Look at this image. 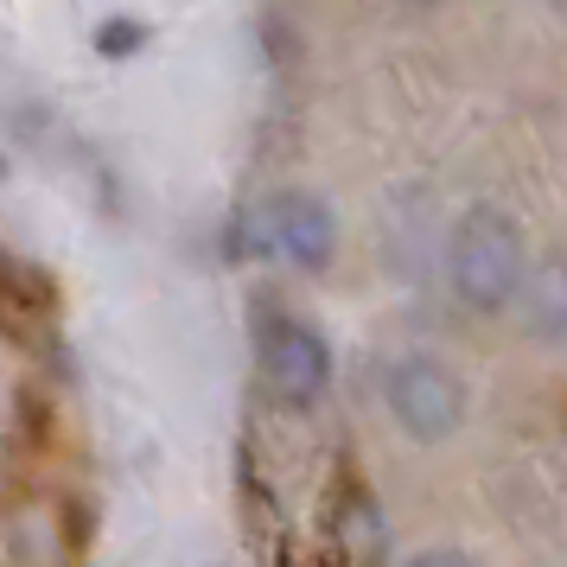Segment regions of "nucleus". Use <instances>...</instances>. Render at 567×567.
I'll return each instance as SVG.
<instances>
[{"instance_id": "nucleus-1", "label": "nucleus", "mask_w": 567, "mask_h": 567, "mask_svg": "<svg viewBox=\"0 0 567 567\" xmlns=\"http://www.w3.org/2000/svg\"><path fill=\"white\" fill-rule=\"evenodd\" d=\"M446 275H453V293H460L472 312L516 307V300H523V281H529V249H523L516 217H504L497 205H472L460 224H453Z\"/></svg>"}, {"instance_id": "nucleus-2", "label": "nucleus", "mask_w": 567, "mask_h": 567, "mask_svg": "<svg viewBox=\"0 0 567 567\" xmlns=\"http://www.w3.org/2000/svg\"><path fill=\"white\" fill-rule=\"evenodd\" d=\"M332 243H338V224L332 210L307 198V192H275L261 198L243 224H236V249L243 256H281V261H300V268H326L332 261Z\"/></svg>"}, {"instance_id": "nucleus-3", "label": "nucleus", "mask_w": 567, "mask_h": 567, "mask_svg": "<svg viewBox=\"0 0 567 567\" xmlns=\"http://www.w3.org/2000/svg\"><path fill=\"white\" fill-rule=\"evenodd\" d=\"M389 414H395V427L409 440H421V446H440V440H453L460 434V421H465V389L460 377L446 370V363L434 358H402V363H389Z\"/></svg>"}, {"instance_id": "nucleus-4", "label": "nucleus", "mask_w": 567, "mask_h": 567, "mask_svg": "<svg viewBox=\"0 0 567 567\" xmlns=\"http://www.w3.org/2000/svg\"><path fill=\"white\" fill-rule=\"evenodd\" d=\"M261 383L281 409H312L332 389V351L326 338L300 326V319H275L261 332Z\"/></svg>"}, {"instance_id": "nucleus-5", "label": "nucleus", "mask_w": 567, "mask_h": 567, "mask_svg": "<svg viewBox=\"0 0 567 567\" xmlns=\"http://www.w3.org/2000/svg\"><path fill=\"white\" fill-rule=\"evenodd\" d=\"M523 326L529 338L542 344H567V256H548L529 268V281H523Z\"/></svg>"}, {"instance_id": "nucleus-6", "label": "nucleus", "mask_w": 567, "mask_h": 567, "mask_svg": "<svg viewBox=\"0 0 567 567\" xmlns=\"http://www.w3.org/2000/svg\"><path fill=\"white\" fill-rule=\"evenodd\" d=\"M338 548H344L351 567H383V555H389V523L363 491H351L344 511H338Z\"/></svg>"}, {"instance_id": "nucleus-7", "label": "nucleus", "mask_w": 567, "mask_h": 567, "mask_svg": "<svg viewBox=\"0 0 567 567\" xmlns=\"http://www.w3.org/2000/svg\"><path fill=\"white\" fill-rule=\"evenodd\" d=\"M141 45H147V27L141 20H103L96 27V52L103 58H134Z\"/></svg>"}, {"instance_id": "nucleus-8", "label": "nucleus", "mask_w": 567, "mask_h": 567, "mask_svg": "<svg viewBox=\"0 0 567 567\" xmlns=\"http://www.w3.org/2000/svg\"><path fill=\"white\" fill-rule=\"evenodd\" d=\"M409 567H478L472 555H460V548H427V555H414Z\"/></svg>"}]
</instances>
